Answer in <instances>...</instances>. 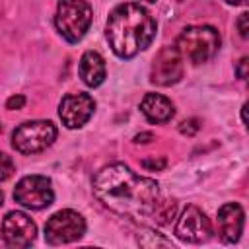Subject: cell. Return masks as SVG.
Segmentation results:
<instances>
[{"label": "cell", "mask_w": 249, "mask_h": 249, "mask_svg": "<svg viewBox=\"0 0 249 249\" xmlns=\"http://www.w3.org/2000/svg\"><path fill=\"white\" fill-rule=\"evenodd\" d=\"M91 187L105 208L136 222L152 218L161 202L160 185L154 179L140 177L124 163H109L99 169Z\"/></svg>", "instance_id": "cell-1"}, {"label": "cell", "mask_w": 249, "mask_h": 249, "mask_svg": "<svg viewBox=\"0 0 249 249\" xmlns=\"http://www.w3.org/2000/svg\"><path fill=\"white\" fill-rule=\"evenodd\" d=\"M156 19L144 6L136 2H124L111 10L105 35L109 47L119 58H132L150 47L156 37Z\"/></svg>", "instance_id": "cell-2"}, {"label": "cell", "mask_w": 249, "mask_h": 249, "mask_svg": "<svg viewBox=\"0 0 249 249\" xmlns=\"http://www.w3.org/2000/svg\"><path fill=\"white\" fill-rule=\"evenodd\" d=\"M175 49L193 64L208 62L220 49V33L210 25H189L179 33Z\"/></svg>", "instance_id": "cell-3"}, {"label": "cell", "mask_w": 249, "mask_h": 249, "mask_svg": "<svg viewBox=\"0 0 249 249\" xmlns=\"http://www.w3.org/2000/svg\"><path fill=\"white\" fill-rule=\"evenodd\" d=\"M91 16L93 12L88 0H60L54 14L56 31L68 43H78L88 33L91 25Z\"/></svg>", "instance_id": "cell-4"}, {"label": "cell", "mask_w": 249, "mask_h": 249, "mask_svg": "<svg viewBox=\"0 0 249 249\" xmlns=\"http://www.w3.org/2000/svg\"><path fill=\"white\" fill-rule=\"evenodd\" d=\"M56 138V126L51 121H27L12 132V146L19 154H37L49 148Z\"/></svg>", "instance_id": "cell-5"}, {"label": "cell", "mask_w": 249, "mask_h": 249, "mask_svg": "<svg viewBox=\"0 0 249 249\" xmlns=\"http://www.w3.org/2000/svg\"><path fill=\"white\" fill-rule=\"evenodd\" d=\"M86 233V220L80 212L64 208L54 212L45 224V241L49 245H64Z\"/></svg>", "instance_id": "cell-6"}, {"label": "cell", "mask_w": 249, "mask_h": 249, "mask_svg": "<svg viewBox=\"0 0 249 249\" xmlns=\"http://www.w3.org/2000/svg\"><path fill=\"white\" fill-rule=\"evenodd\" d=\"M14 200L29 210H43L53 204V183L45 175H25L14 189Z\"/></svg>", "instance_id": "cell-7"}, {"label": "cell", "mask_w": 249, "mask_h": 249, "mask_svg": "<svg viewBox=\"0 0 249 249\" xmlns=\"http://www.w3.org/2000/svg\"><path fill=\"white\" fill-rule=\"evenodd\" d=\"M175 235L185 243H204L212 237L210 220L198 206L189 204L177 218Z\"/></svg>", "instance_id": "cell-8"}, {"label": "cell", "mask_w": 249, "mask_h": 249, "mask_svg": "<svg viewBox=\"0 0 249 249\" xmlns=\"http://www.w3.org/2000/svg\"><path fill=\"white\" fill-rule=\"evenodd\" d=\"M183 78V56L175 47L158 51L150 70V82L156 86H173Z\"/></svg>", "instance_id": "cell-9"}, {"label": "cell", "mask_w": 249, "mask_h": 249, "mask_svg": "<svg viewBox=\"0 0 249 249\" xmlns=\"http://www.w3.org/2000/svg\"><path fill=\"white\" fill-rule=\"evenodd\" d=\"M37 226L35 222L19 210H12L2 220V237L8 247H29L35 241Z\"/></svg>", "instance_id": "cell-10"}, {"label": "cell", "mask_w": 249, "mask_h": 249, "mask_svg": "<svg viewBox=\"0 0 249 249\" xmlns=\"http://www.w3.org/2000/svg\"><path fill=\"white\" fill-rule=\"evenodd\" d=\"M93 109H95V101L91 95L68 93L62 97L58 105V115L66 128H80L89 121V117L93 115Z\"/></svg>", "instance_id": "cell-11"}, {"label": "cell", "mask_w": 249, "mask_h": 249, "mask_svg": "<svg viewBox=\"0 0 249 249\" xmlns=\"http://www.w3.org/2000/svg\"><path fill=\"white\" fill-rule=\"evenodd\" d=\"M245 212L237 202H226L218 208V235L224 243H235L243 233Z\"/></svg>", "instance_id": "cell-12"}, {"label": "cell", "mask_w": 249, "mask_h": 249, "mask_svg": "<svg viewBox=\"0 0 249 249\" xmlns=\"http://www.w3.org/2000/svg\"><path fill=\"white\" fill-rule=\"evenodd\" d=\"M78 74L82 78V82L89 88H97L103 84L105 76H107V70H105V60L99 53L95 51H86L80 58V64H78Z\"/></svg>", "instance_id": "cell-13"}, {"label": "cell", "mask_w": 249, "mask_h": 249, "mask_svg": "<svg viewBox=\"0 0 249 249\" xmlns=\"http://www.w3.org/2000/svg\"><path fill=\"white\" fill-rule=\"evenodd\" d=\"M140 111L150 123H167L175 115L173 103L161 93H146L140 101Z\"/></svg>", "instance_id": "cell-14"}, {"label": "cell", "mask_w": 249, "mask_h": 249, "mask_svg": "<svg viewBox=\"0 0 249 249\" xmlns=\"http://www.w3.org/2000/svg\"><path fill=\"white\" fill-rule=\"evenodd\" d=\"M16 171V165H14V160L6 154V152H0V181H6L14 175Z\"/></svg>", "instance_id": "cell-15"}, {"label": "cell", "mask_w": 249, "mask_h": 249, "mask_svg": "<svg viewBox=\"0 0 249 249\" xmlns=\"http://www.w3.org/2000/svg\"><path fill=\"white\" fill-rule=\"evenodd\" d=\"M200 128V124H198V119H187V121H183L181 124H179V130H181V134H187V136H193V134H196V130Z\"/></svg>", "instance_id": "cell-16"}, {"label": "cell", "mask_w": 249, "mask_h": 249, "mask_svg": "<svg viewBox=\"0 0 249 249\" xmlns=\"http://www.w3.org/2000/svg\"><path fill=\"white\" fill-rule=\"evenodd\" d=\"M237 29H239V35L243 39L249 35V14L247 12L239 14V18H237Z\"/></svg>", "instance_id": "cell-17"}, {"label": "cell", "mask_w": 249, "mask_h": 249, "mask_svg": "<svg viewBox=\"0 0 249 249\" xmlns=\"http://www.w3.org/2000/svg\"><path fill=\"white\" fill-rule=\"evenodd\" d=\"M165 163H167L165 158H158V160L154 158V160H144V161H142V165H144L148 171H160V169L165 167Z\"/></svg>", "instance_id": "cell-18"}, {"label": "cell", "mask_w": 249, "mask_h": 249, "mask_svg": "<svg viewBox=\"0 0 249 249\" xmlns=\"http://www.w3.org/2000/svg\"><path fill=\"white\" fill-rule=\"evenodd\" d=\"M23 103H25V97H23V95H12V97L6 101V109H10V111H14V109H21Z\"/></svg>", "instance_id": "cell-19"}, {"label": "cell", "mask_w": 249, "mask_h": 249, "mask_svg": "<svg viewBox=\"0 0 249 249\" xmlns=\"http://www.w3.org/2000/svg\"><path fill=\"white\" fill-rule=\"evenodd\" d=\"M247 66H249V58H247V56H243V58L239 60L237 68H235V72H237V78H239V80H247Z\"/></svg>", "instance_id": "cell-20"}, {"label": "cell", "mask_w": 249, "mask_h": 249, "mask_svg": "<svg viewBox=\"0 0 249 249\" xmlns=\"http://www.w3.org/2000/svg\"><path fill=\"white\" fill-rule=\"evenodd\" d=\"M150 138H152L150 132H142V134H136V136H134V142H136V144H140V142L144 144V142H148Z\"/></svg>", "instance_id": "cell-21"}, {"label": "cell", "mask_w": 249, "mask_h": 249, "mask_svg": "<svg viewBox=\"0 0 249 249\" xmlns=\"http://www.w3.org/2000/svg\"><path fill=\"white\" fill-rule=\"evenodd\" d=\"M226 4H230V6H239V4H245V0H226Z\"/></svg>", "instance_id": "cell-22"}, {"label": "cell", "mask_w": 249, "mask_h": 249, "mask_svg": "<svg viewBox=\"0 0 249 249\" xmlns=\"http://www.w3.org/2000/svg\"><path fill=\"white\" fill-rule=\"evenodd\" d=\"M2 202H4V195H2V191H0V206H2Z\"/></svg>", "instance_id": "cell-23"}, {"label": "cell", "mask_w": 249, "mask_h": 249, "mask_svg": "<svg viewBox=\"0 0 249 249\" xmlns=\"http://www.w3.org/2000/svg\"><path fill=\"white\" fill-rule=\"evenodd\" d=\"M146 2H156V0H146Z\"/></svg>", "instance_id": "cell-24"}]
</instances>
